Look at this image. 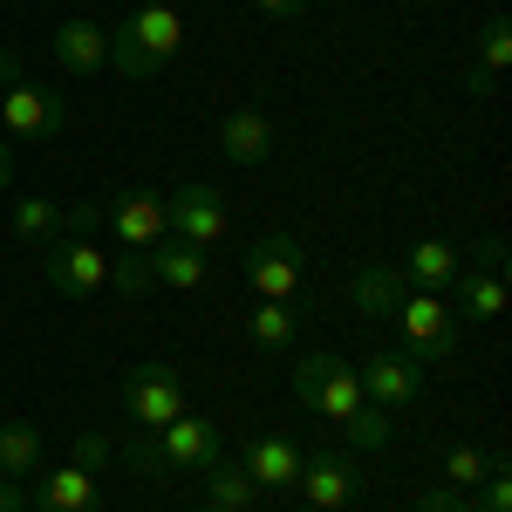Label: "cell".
Masks as SVG:
<instances>
[{"label":"cell","mask_w":512,"mask_h":512,"mask_svg":"<svg viewBox=\"0 0 512 512\" xmlns=\"http://www.w3.org/2000/svg\"><path fill=\"white\" fill-rule=\"evenodd\" d=\"M178 48H185V14H178V0H137L130 21L110 35V69H117L123 82H151Z\"/></svg>","instance_id":"cell-1"},{"label":"cell","mask_w":512,"mask_h":512,"mask_svg":"<svg viewBox=\"0 0 512 512\" xmlns=\"http://www.w3.org/2000/svg\"><path fill=\"white\" fill-rule=\"evenodd\" d=\"M294 403L321 410L328 424H349L355 410H362V383H355V369L342 362V355L308 349L301 362H294Z\"/></svg>","instance_id":"cell-2"},{"label":"cell","mask_w":512,"mask_h":512,"mask_svg":"<svg viewBox=\"0 0 512 512\" xmlns=\"http://www.w3.org/2000/svg\"><path fill=\"white\" fill-rule=\"evenodd\" d=\"M0 123H7L14 144H48V137L69 130V96H55L28 76H7L0 82Z\"/></svg>","instance_id":"cell-3"},{"label":"cell","mask_w":512,"mask_h":512,"mask_svg":"<svg viewBox=\"0 0 512 512\" xmlns=\"http://www.w3.org/2000/svg\"><path fill=\"white\" fill-rule=\"evenodd\" d=\"M239 274H246V287H253L260 301H287V308H294V294L308 287V253H301L294 233H267V239L246 246Z\"/></svg>","instance_id":"cell-4"},{"label":"cell","mask_w":512,"mask_h":512,"mask_svg":"<svg viewBox=\"0 0 512 512\" xmlns=\"http://www.w3.org/2000/svg\"><path fill=\"white\" fill-rule=\"evenodd\" d=\"M390 321L403 328V355H410V362L431 369V362H451V355H458V315H451L437 294H403Z\"/></svg>","instance_id":"cell-5"},{"label":"cell","mask_w":512,"mask_h":512,"mask_svg":"<svg viewBox=\"0 0 512 512\" xmlns=\"http://www.w3.org/2000/svg\"><path fill=\"white\" fill-rule=\"evenodd\" d=\"M123 410L137 431H164L171 417H185V376L171 362H137L123 376Z\"/></svg>","instance_id":"cell-6"},{"label":"cell","mask_w":512,"mask_h":512,"mask_svg":"<svg viewBox=\"0 0 512 512\" xmlns=\"http://www.w3.org/2000/svg\"><path fill=\"white\" fill-rule=\"evenodd\" d=\"M41 274L62 301H89L110 287V260L96 253V239H48L41 246Z\"/></svg>","instance_id":"cell-7"},{"label":"cell","mask_w":512,"mask_h":512,"mask_svg":"<svg viewBox=\"0 0 512 512\" xmlns=\"http://www.w3.org/2000/svg\"><path fill=\"white\" fill-rule=\"evenodd\" d=\"M164 226H171V239H192V246H219L226 239V226H233V212H226V192L219 185H185L178 198H164Z\"/></svg>","instance_id":"cell-8"},{"label":"cell","mask_w":512,"mask_h":512,"mask_svg":"<svg viewBox=\"0 0 512 512\" xmlns=\"http://www.w3.org/2000/svg\"><path fill=\"white\" fill-rule=\"evenodd\" d=\"M424 376H431V369H424V362H410L403 349H390V355H369V362L355 369L362 396H369L376 410H390V417L403 410V403H417V396H424Z\"/></svg>","instance_id":"cell-9"},{"label":"cell","mask_w":512,"mask_h":512,"mask_svg":"<svg viewBox=\"0 0 512 512\" xmlns=\"http://www.w3.org/2000/svg\"><path fill=\"white\" fill-rule=\"evenodd\" d=\"M158 451H164V472L171 478L205 472V465H219V424L198 417V410H185V417H171L158 431Z\"/></svg>","instance_id":"cell-10"},{"label":"cell","mask_w":512,"mask_h":512,"mask_svg":"<svg viewBox=\"0 0 512 512\" xmlns=\"http://www.w3.org/2000/svg\"><path fill=\"white\" fill-rule=\"evenodd\" d=\"M308 465V451L294 444L287 431H260L246 437V458H239V472L253 478V485H267V492H294V478Z\"/></svg>","instance_id":"cell-11"},{"label":"cell","mask_w":512,"mask_h":512,"mask_svg":"<svg viewBox=\"0 0 512 512\" xmlns=\"http://www.w3.org/2000/svg\"><path fill=\"white\" fill-rule=\"evenodd\" d=\"M110 233H117L123 246H144V253H151V246L171 233V226H164V198L144 192V185H137V192H117L110 198Z\"/></svg>","instance_id":"cell-12"},{"label":"cell","mask_w":512,"mask_h":512,"mask_svg":"<svg viewBox=\"0 0 512 512\" xmlns=\"http://www.w3.org/2000/svg\"><path fill=\"white\" fill-rule=\"evenodd\" d=\"M35 512H103V492L82 465H55V472H35Z\"/></svg>","instance_id":"cell-13"},{"label":"cell","mask_w":512,"mask_h":512,"mask_svg":"<svg viewBox=\"0 0 512 512\" xmlns=\"http://www.w3.org/2000/svg\"><path fill=\"white\" fill-rule=\"evenodd\" d=\"M48 55H55L69 76H96V69H110V35H103L96 21H62L55 41H48Z\"/></svg>","instance_id":"cell-14"},{"label":"cell","mask_w":512,"mask_h":512,"mask_svg":"<svg viewBox=\"0 0 512 512\" xmlns=\"http://www.w3.org/2000/svg\"><path fill=\"white\" fill-rule=\"evenodd\" d=\"M294 485L308 492V506H315V512H342V506L355 499V492H362V478H355L349 458H308Z\"/></svg>","instance_id":"cell-15"},{"label":"cell","mask_w":512,"mask_h":512,"mask_svg":"<svg viewBox=\"0 0 512 512\" xmlns=\"http://www.w3.org/2000/svg\"><path fill=\"white\" fill-rule=\"evenodd\" d=\"M458 308L451 315L458 321H499V308H506V267H458Z\"/></svg>","instance_id":"cell-16"},{"label":"cell","mask_w":512,"mask_h":512,"mask_svg":"<svg viewBox=\"0 0 512 512\" xmlns=\"http://www.w3.org/2000/svg\"><path fill=\"white\" fill-rule=\"evenodd\" d=\"M458 267H465V253L451 246V239H417L410 253H403V287H417V294H431V287H451L458 280Z\"/></svg>","instance_id":"cell-17"},{"label":"cell","mask_w":512,"mask_h":512,"mask_svg":"<svg viewBox=\"0 0 512 512\" xmlns=\"http://www.w3.org/2000/svg\"><path fill=\"white\" fill-rule=\"evenodd\" d=\"M219 151L233 164H267L274 158V123L260 117V110H233V117L219 123Z\"/></svg>","instance_id":"cell-18"},{"label":"cell","mask_w":512,"mask_h":512,"mask_svg":"<svg viewBox=\"0 0 512 512\" xmlns=\"http://www.w3.org/2000/svg\"><path fill=\"white\" fill-rule=\"evenodd\" d=\"M403 294H410V287H403V274H396V267H362V274L349 280V308L362 321H390Z\"/></svg>","instance_id":"cell-19"},{"label":"cell","mask_w":512,"mask_h":512,"mask_svg":"<svg viewBox=\"0 0 512 512\" xmlns=\"http://www.w3.org/2000/svg\"><path fill=\"white\" fill-rule=\"evenodd\" d=\"M205 246H192V239H158L151 246V280H164V287H205Z\"/></svg>","instance_id":"cell-20"},{"label":"cell","mask_w":512,"mask_h":512,"mask_svg":"<svg viewBox=\"0 0 512 512\" xmlns=\"http://www.w3.org/2000/svg\"><path fill=\"white\" fill-rule=\"evenodd\" d=\"M41 472V431L28 417H7L0 424V478H35Z\"/></svg>","instance_id":"cell-21"},{"label":"cell","mask_w":512,"mask_h":512,"mask_svg":"<svg viewBox=\"0 0 512 512\" xmlns=\"http://www.w3.org/2000/svg\"><path fill=\"white\" fill-rule=\"evenodd\" d=\"M205 506H219V512H253V478L239 472V465H226V458H219V465H205Z\"/></svg>","instance_id":"cell-22"},{"label":"cell","mask_w":512,"mask_h":512,"mask_svg":"<svg viewBox=\"0 0 512 512\" xmlns=\"http://www.w3.org/2000/svg\"><path fill=\"white\" fill-rule=\"evenodd\" d=\"M246 328H253V349H267V355L294 349V308H287V301H260Z\"/></svg>","instance_id":"cell-23"},{"label":"cell","mask_w":512,"mask_h":512,"mask_svg":"<svg viewBox=\"0 0 512 512\" xmlns=\"http://www.w3.org/2000/svg\"><path fill=\"white\" fill-rule=\"evenodd\" d=\"M55 233H62V205H55V198H21V205H14V239H28L41 253Z\"/></svg>","instance_id":"cell-24"},{"label":"cell","mask_w":512,"mask_h":512,"mask_svg":"<svg viewBox=\"0 0 512 512\" xmlns=\"http://www.w3.org/2000/svg\"><path fill=\"white\" fill-rule=\"evenodd\" d=\"M342 437H349V444H362V451H383V444L396 437V417H390V410H376V403L362 396V410L342 424Z\"/></svg>","instance_id":"cell-25"},{"label":"cell","mask_w":512,"mask_h":512,"mask_svg":"<svg viewBox=\"0 0 512 512\" xmlns=\"http://www.w3.org/2000/svg\"><path fill=\"white\" fill-rule=\"evenodd\" d=\"M478 55H485V69L472 76V89H492V76L512 62V28H506V14H492L485 21V41H478Z\"/></svg>","instance_id":"cell-26"},{"label":"cell","mask_w":512,"mask_h":512,"mask_svg":"<svg viewBox=\"0 0 512 512\" xmlns=\"http://www.w3.org/2000/svg\"><path fill=\"white\" fill-rule=\"evenodd\" d=\"M110 451H117L137 478H171V472H164V451H158V431H130L123 444H110Z\"/></svg>","instance_id":"cell-27"},{"label":"cell","mask_w":512,"mask_h":512,"mask_svg":"<svg viewBox=\"0 0 512 512\" xmlns=\"http://www.w3.org/2000/svg\"><path fill=\"white\" fill-rule=\"evenodd\" d=\"M110 287H117V294H130V301H137V294H144V287H151V253H144V246H123L117 260H110Z\"/></svg>","instance_id":"cell-28"},{"label":"cell","mask_w":512,"mask_h":512,"mask_svg":"<svg viewBox=\"0 0 512 512\" xmlns=\"http://www.w3.org/2000/svg\"><path fill=\"white\" fill-rule=\"evenodd\" d=\"M485 465H492L485 451H472V444H451V451H444V485H451V492H472L478 478H485Z\"/></svg>","instance_id":"cell-29"},{"label":"cell","mask_w":512,"mask_h":512,"mask_svg":"<svg viewBox=\"0 0 512 512\" xmlns=\"http://www.w3.org/2000/svg\"><path fill=\"white\" fill-rule=\"evenodd\" d=\"M472 492H478L472 512H512V472H506V458H492V465H485V478H478Z\"/></svg>","instance_id":"cell-30"},{"label":"cell","mask_w":512,"mask_h":512,"mask_svg":"<svg viewBox=\"0 0 512 512\" xmlns=\"http://www.w3.org/2000/svg\"><path fill=\"white\" fill-rule=\"evenodd\" d=\"M110 226V205H62V233L69 239H96Z\"/></svg>","instance_id":"cell-31"},{"label":"cell","mask_w":512,"mask_h":512,"mask_svg":"<svg viewBox=\"0 0 512 512\" xmlns=\"http://www.w3.org/2000/svg\"><path fill=\"white\" fill-rule=\"evenodd\" d=\"M110 458H117V451H110V437L82 431V437H76V458H69V465H82V472L96 478V472H103V465H110Z\"/></svg>","instance_id":"cell-32"},{"label":"cell","mask_w":512,"mask_h":512,"mask_svg":"<svg viewBox=\"0 0 512 512\" xmlns=\"http://www.w3.org/2000/svg\"><path fill=\"white\" fill-rule=\"evenodd\" d=\"M0 512H35V499L21 492V478H0Z\"/></svg>","instance_id":"cell-33"},{"label":"cell","mask_w":512,"mask_h":512,"mask_svg":"<svg viewBox=\"0 0 512 512\" xmlns=\"http://www.w3.org/2000/svg\"><path fill=\"white\" fill-rule=\"evenodd\" d=\"M253 7H260V14H274V21H294L308 0H253Z\"/></svg>","instance_id":"cell-34"},{"label":"cell","mask_w":512,"mask_h":512,"mask_svg":"<svg viewBox=\"0 0 512 512\" xmlns=\"http://www.w3.org/2000/svg\"><path fill=\"white\" fill-rule=\"evenodd\" d=\"M7 185H14V151L0 144V192H7Z\"/></svg>","instance_id":"cell-35"},{"label":"cell","mask_w":512,"mask_h":512,"mask_svg":"<svg viewBox=\"0 0 512 512\" xmlns=\"http://www.w3.org/2000/svg\"><path fill=\"white\" fill-rule=\"evenodd\" d=\"M198 512H219V506H198Z\"/></svg>","instance_id":"cell-36"},{"label":"cell","mask_w":512,"mask_h":512,"mask_svg":"<svg viewBox=\"0 0 512 512\" xmlns=\"http://www.w3.org/2000/svg\"><path fill=\"white\" fill-rule=\"evenodd\" d=\"M301 512H315V506H301Z\"/></svg>","instance_id":"cell-37"}]
</instances>
